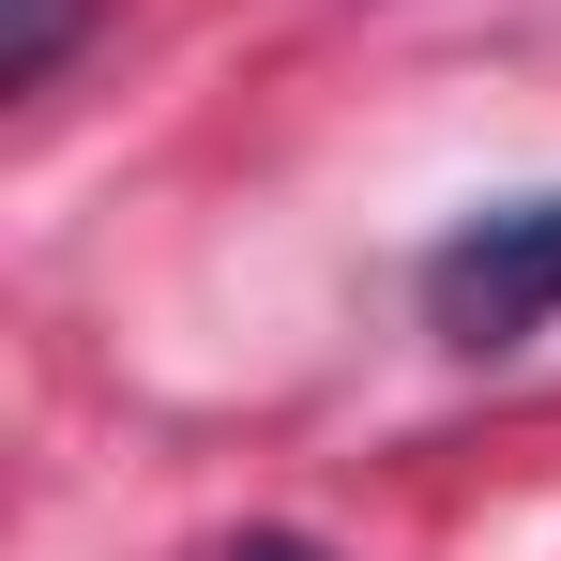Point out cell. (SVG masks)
Returning <instances> with one entry per match:
<instances>
[{
  "mask_svg": "<svg viewBox=\"0 0 561 561\" xmlns=\"http://www.w3.org/2000/svg\"><path fill=\"white\" fill-rule=\"evenodd\" d=\"M425 319L456 350H531L561 319V197H485L456 243L425 259Z\"/></svg>",
  "mask_w": 561,
  "mask_h": 561,
  "instance_id": "1",
  "label": "cell"
},
{
  "mask_svg": "<svg viewBox=\"0 0 561 561\" xmlns=\"http://www.w3.org/2000/svg\"><path fill=\"white\" fill-rule=\"evenodd\" d=\"M77 31H92V0H15V31H0V92H46Z\"/></svg>",
  "mask_w": 561,
  "mask_h": 561,
  "instance_id": "2",
  "label": "cell"
},
{
  "mask_svg": "<svg viewBox=\"0 0 561 561\" xmlns=\"http://www.w3.org/2000/svg\"><path fill=\"white\" fill-rule=\"evenodd\" d=\"M228 561H334V547H304V531H243Z\"/></svg>",
  "mask_w": 561,
  "mask_h": 561,
  "instance_id": "3",
  "label": "cell"
}]
</instances>
